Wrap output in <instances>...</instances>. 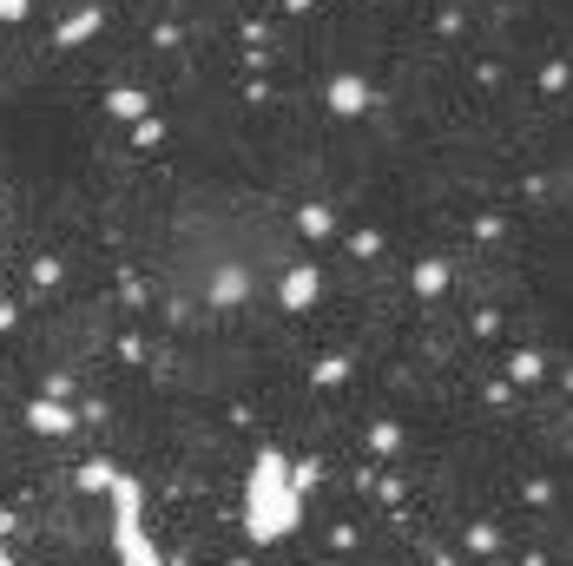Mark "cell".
<instances>
[{
	"instance_id": "cell-1",
	"label": "cell",
	"mask_w": 573,
	"mask_h": 566,
	"mask_svg": "<svg viewBox=\"0 0 573 566\" xmlns=\"http://www.w3.org/2000/svg\"><path fill=\"white\" fill-rule=\"evenodd\" d=\"M290 520H297V494L277 488V455H264V468H257V494H251V534L271 540V534H284Z\"/></svg>"
}]
</instances>
